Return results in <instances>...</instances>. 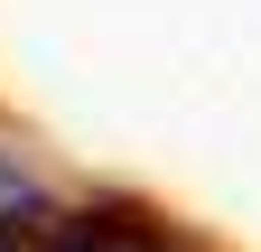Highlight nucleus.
<instances>
[{"label": "nucleus", "instance_id": "2", "mask_svg": "<svg viewBox=\"0 0 261 252\" xmlns=\"http://www.w3.org/2000/svg\"><path fill=\"white\" fill-rule=\"evenodd\" d=\"M10 196H28V187H19V178H10V168H0V206H10Z\"/></svg>", "mask_w": 261, "mask_h": 252}, {"label": "nucleus", "instance_id": "1", "mask_svg": "<svg viewBox=\"0 0 261 252\" xmlns=\"http://www.w3.org/2000/svg\"><path fill=\"white\" fill-rule=\"evenodd\" d=\"M0 252H196L168 215L93 196V206H56V196H10L0 206Z\"/></svg>", "mask_w": 261, "mask_h": 252}]
</instances>
